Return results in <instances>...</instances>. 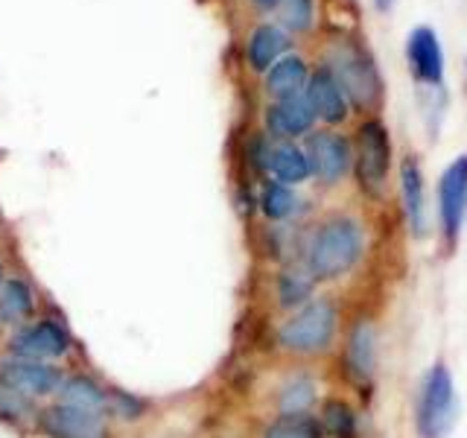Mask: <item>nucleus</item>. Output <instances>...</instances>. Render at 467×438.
<instances>
[{
	"label": "nucleus",
	"instance_id": "20e7f679",
	"mask_svg": "<svg viewBox=\"0 0 467 438\" xmlns=\"http://www.w3.org/2000/svg\"><path fill=\"white\" fill-rule=\"evenodd\" d=\"M459 421V401L452 374L444 362H435L427 371L418 394V433L420 438H447Z\"/></svg>",
	"mask_w": 467,
	"mask_h": 438
},
{
	"label": "nucleus",
	"instance_id": "c756f323",
	"mask_svg": "<svg viewBox=\"0 0 467 438\" xmlns=\"http://www.w3.org/2000/svg\"><path fill=\"white\" fill-rule=\"evenodd\" d=\"M254 4L263 6V9H269V6H277V4H281V0H254Z\"/></svg>",
	"mask_w": 467,
	"mask_h": 438
},
{
	"label": "nucleus",
	"instance_id": "f8f14e48",
	"mask_svg": "<svg viewBox=\"0 0 467 438\" xmlns=\"http://www.w3.org/2000/svg\"><path fill=\"white\" fill-rule=\"evenodd\" d=\"M316 123V111L306 102V97H286L277 99L275 106H269L266 111V126L275 138H298L306 135Z\"/></svg>",
	"mask_w": 467,
	"mask_h": 438
},
{
	"label": "nucleus",
	"instance_id": "b1692460",
	"mask_svg": "<svg viewBox=\"0 0 467 438\" xmlns=\"http://www.w3.org/2000/svg\"><path fill=\"white\" fill-rule=\"evenodd\" d=\"M316 401V386L306 377H292L289 383L281 389V398H277V406H281V415H304L306 409Z\"/></svg>",
	"mask_w": 467,
	"mask_h": 438
},
{
	"label": "nucleus",
	"instance_id": "4be33fe9",
	"mask_svg": "<svg viewBox=\"0 0 467 438\" xmlns=\"http://www.w3.org/2000/svg\"><path fill=\"white\" fill-rule=\"evenodd\" d=\"M36 415V403L26 391H21L18 386L6 383L0 377V421L6 423H24Z\"/></svg>",
	"mask_w": 467,
	"mask_h": 438
},
{
	"label": "nucleus",
	"instance_id": "aec40b11",
	"mask_svg": "<svg viewBox=\"0 0 467 438\" xmlns=\"http://www.w3.org/2000/svg\"><path fill=\"white\" fill-rule=\"evenodd\" d=\"M36 310V298L33 289H29L24 281L12 277V281L0 284V318L4 321H21L29 318Z\"/></svg>",
	"mask_w": 467,
	"mask_h": 438
},
{
	"label": "nucleus",
	"instance_id": "f257e3e1",
	"mask_svg": "<svg viewBox=\"0 0 467 438\" xmlns=\"http://www.w3.org/2000/svg\"><path fill=\"white\" fill-rule=\"evenodd\" d=\"M362 257V228L350 216H333L321 223L306 248V269L316 281H336L348 275Z\"/></svg>",
	"mask_w": 467,
	"mask_h": 438
},
{
	"label": "nucleus",
	"instance_id": "f3484780",
	"mask_svg": "<svg viewBox=\"0 0 467 438\" xmlns=\"http://www.w3.org/2000/svg\"><path fill=\"white\" fill-rule=\"evenodd\" d=\"M306 82V65L298 56H286L281 62H275L266 77V91L277 99L298 97V91Z\"/></svg>",
	"mask_w": 467,
	"mask_h": 438
},
{
	"label": "nucleus",
	"instance_id": "5701e85b",
	"mask_svg": "<svg viewBox=\"0 0 467 438\" xmlns=\"http://www.w3.org/2000/svg\"><path fill=\"white\" fill-rule=\"evenodd\" d=\"M321 423L310 415H281L272 421L263 438H321Z\"/></svg>",
	"mask_w": 467,
	"mask_h": 438
},
{
	"label": "nucleus",
	"instance_id": "2eb2a0df",
	"mask_svg": "<svg viewBox=\"0 0 467 438\" xmlns=\"http://www.w3.org/2000/svg\"><path fill=\"white\" fill-rule=\"evenodd\" d=\"M377 365V333L371 321H357V328L348 336V369L359 383H368Z\"/></svg>",
	"mask_w": 467,
	"mask_h": 438
},
{
	"label": "nucleus",
	"instance_id": "6ab92c4d",
	"mask_svg": "<svg viewBox=\"0 0 467 438\" xmlns=\"http://www.w3.org/2000/svg\"><path fill=\"white\" fill-rule=\"evenodd\" d=\"M62 394V403L67 406H79V409H88V412H106V403H109V391L99 389L94 380L88 377H70L62 383L58 389Z\"/></svg>",
	"mask_w": 467,
	"mask_h": 438
},
{
	"label": "nucleus",
	"instance_id": "cd10ccee",
	"mask_svg": "<svg viewBox=\"0 0 467 438\" xmlns=\"http://www.w3.org/2000/svg\"><path fill=\"white\" fill-rule=\"evenodd\" d=\"M106 412L114 418H123V421H138L143 415V401L131 398L129 391H109Z\"/></svg>",
	"mask_w": 467,
	"mask_h": 438
},
{
	"label": "nucleus",
	"instance_id": "bb28decb",
	"mask_svg": "<svg viewBox=\"0 0 467 438\" xmlns=\"http://www.w3.org/2000/svg\"><path fill=\"white\" fill-rule=\"evenodd\" d=\"M281 21L296 29V33H304L313 24V0H281Z\"/></svg>",
	"mask_w": 467,
	"mask_h": 438
},
{
	"label": "nucleus",
	"instance_id": "0eeeda50",
	"mask_svg": "<svg viewBox=\"0 0 467 438\" xmlns=\"http://www.w3.org/2000/svg\"><path fill=\"white\" fill-rule=\"evenodd\" d=\"M306 161H310V172L318 182L336 184L350 167V143L336 135V131H316L306 141Z\"/></svg>",
	"mask_w": 467,
	"mask_h": 438
},
{
	"label": "nucleus",
	"instance_id": "423d86ee",
	"mask_svg": "<svg viewBox=\"0 0 467 438\" xmlns=\"http://www.w3.org/2000/svg\"><path fill=\"white\" fill-rule=\"evenodd\" d=\"M438 214H441L447 245H452L459 240L467 216V152L452 161L438 182Z\"/></svg>",
	"mask_w": 467,
	"mask_h": 438
},
{
	"label": "nucleus",
	"instance_id": "4468645a",
	"mask_svg": "<svg viewBox=\"0 0 467 438\" xmlns=\"http://www.w3.org/2000/svg\"><path fill=\"white\" fill-rule=\"evenodd\" d=\"M400 190H403V211L409 219V228H412L418 237L427 234V196H423V175L418 161L409 155L400 164Z\"/></svg>",
	"mask_w": 467,
	"mask_h": 438
},
{
	"label": "nucleus",
	"instance_id": "c85d7f7f",
	"mask_svg": "<svg viewBox=\"0 0 467 438\" xmlns=\"http://www.w3.org/2000/svg\"><path fill=\"white\" fill-rule=\"evenodd\" d=\"M374 6H377L379 12H389V9L394 6V0H374Z\"/></svg>",
	"mask_w": 467,
	"mask_h": 438
},
{
	"label": "nucleus",
	"instance_id": "ddd939ff",
	"mask_svg": "<svg viewBox=\"0 0 467 438\" xmlns=\"http://www.w3.org/2000/svg\"><path fill=\"white\" fill-rule=\"evenodd\" d=\"M306 102L313 106L318 120H325L330 126L342 123L348 117V97L342 94L339 82L333 79V73L327 68L313 73L310 88H306Z\"/></svg>",
	"mask_w": 467,
	"mask_h": 438
},
{
	"label": "nucleus",
	"instance_id": "dca6fc26",
	"mask_svg": "<svg viewBox=\"0 0 467 438\" xmlns=\"http://www.w3.org/2000/svg\"><path fill=\"white\" fill-rule=\"evenodd\" d=\"M266 170L281 184H301V182L310 179V161H306V152L298 150L296 143H277V146H272Z\"/></svg>",
	"mask_w": 467,
	"mask_h": 438
},
{
	"label": "nucleus",
	"instance_id": "f03ea898",
	"mask_svg": "<svg viewBox=\"0 0 467 438\" xmlns=\"http://www.w3.org/2000/svg\"><path fill=\"white\" fill-rule=\"evenodd\" d=\"M336 328H339V310L330 298L306 301L298 313H292L281 330H277V345L286 354L296 357H316L325 354L336 339Z\"/></svg>",
	"mask_w": 467,
	"mask_h": 438
},
{
	"label": "nucleus",
	"instance_id": "39448f33",
	"mask_svg": "<svg viewBox=\"0 0 467 438\" xmlns=\"http://www.w3.org/2000/svg\"><path fill=\"white\" fill-rule=\"evenodd\" d=\"M391 167V141L379 120H365L357 131V179L362 190L379 193Z\"/></svg>",
	"mask_w": 467,
	"mask_h": 438
},
{
	"label": "nucleus",
	"instance_id": "7ed1b4c3",
	"mask_svg": "<svg viewBox=\"0 0 467 438\" xmlns=\"http://www.w3.org/2000/svg\"><path fill=\"white\" fill-rule=\"evenodd\" d=\"M333 79L339 82L342 94L354 102L359 111H371L383 99V79L374 65L371 53L357 41H339L330 53Z\"/></svg>",
	"mask_w": 467,
	"mask_h": 438
},
{
	"label": "nucleus",
	"instance_id": "9d476101",
	"mask_svg": "<svg viewBox=\"0 0 467 438\" xmlns=\"http://www.w3.org/2000/svg\"><path fill=\"white\" fill-rule=\"evenodd\" d=\"M9 350L18 360H53L67 350V333L56 321H38L15 333Z\"/></svg>",
	"mask_w": 467,
	"mask_h": 438
},
{
	"label": "nucleus",
	"instance_id": "412c9836",
	"mask_svg": "<svg viewBox=\"0 0 467 438\" xmlns=\"http://www.w3.org/2000/svg\"><path fill=\"white\" fill-rule=\"evenodd\" d=\"M321 433H327L330 438H357V418L354 409L345 401H327L321 406Z\"/></svg>",
	"mask_w": 467,
	"mask_h": 438
},
{
	"label": "nucleus",
	"instance_id": "a211bd4d",
	"mask_svg": "<svg viewBox=\"0 0 467 438\" xmlns=\"http://www.w3.org/2000/svg\"><path fill=\"white\" fill-rule=\"evenodd\" d=\"M284 50H286V36L272 24L257 26L252 38H248V62H252L254 70H269Z\"/></svg>",
	"mask_w": 467,
	"mask_h": 438
},
{
	"label": "nucleus",
	"instance_id": "6e6552de",
	"mask_svg": "<svg viewBox=\"0 0 467 438\" xmlns=\"http://www.w3.org/2000/svg\"><path fill=\"white\" fill-rule=\"evenodd\" d=\"M38 423L50 438H106V421L99 412H88V409L67 403L44 409Z\"/></svg>",
	"mask_w": 467,
	"mask_h": 438
},
{
	"label": "nucleus",
	"instance_id": "7c9ffc66",
	"mask_svg": "<svg viewBox=\"0 0 467 438\" xmlns=\"http://www.w3.org/2000/svg\"><path fill=\"white\" fill-rule=\"evenodd\" d=\"M0 284H4V266H0Z\"/></svg>",
	"mask_w": 467,
	"mask_h": 438
},
{
	"label": "nucleus",
	"instance_id": "a878e982",
	"mask_svg": "<svg viewBox=\"0 0 467 438\" xmlns=\"http://www.w3.org/2000/svg\"><path fill=\"white\" fill-rule=\"evenodd\" d=\"M313 284L316 277L313 275H304V272H284L281 281H277V298H281L284 307H304L306 298L313 296Z\"/></svg>",
	"mask_w": 467,
	"mask_h": 438
},
{
	"label": "nucleus",
	"instance_id": "1a4fd4ad",
	"mask_svg": "<svg viewBox=\"0 0 467 438\" xmlns=\"http://www.w3.org/2000/svg\"><path fill=\"white\" fill-rule=\"evenodd\" d=\"M406 58L409 68H412L415 79L438 88L444 79V53L441 44H438V36L430 26H415L406 38Z\"/></svg>",
	"mask_w": 467,
	"mask_h": 438
},
{
	"label": "nucleus",
	"instance_id": "393cba45",
	"mask_svg": "<svg viewBox=\"0 0 467 438\" xmlns=\"http://www.w3.org/2000/svg\"><path fill=\"white\" fill-rule=\"evenodd\" d=\"M260 208H263V214H266L269 219H286V216H292V211L298 208V199H296V193H292L286 184L269 182L266 187H263Z\"/></svg>",
	"mask_w": 467,
	"mask_h": 438
},
{
	"label": "nucleus",
	"instance_id": "9b49d317",
	"mask_svg": "<svg viewBox=\"0 0 467 438\" xmlns=\"http://www.w3.org/2000/svg\"><path fill=\"white\" fill-rule=\"evenodd\" d=\"M0 377L6 383L18 386L21 391H26L29 398H47V394L62 389V371L53 369V365H44L38 360H12L0 365Z\"/></svg>",
	"mask_w": 467,
	"mask_h": 438
}]
</instances>
